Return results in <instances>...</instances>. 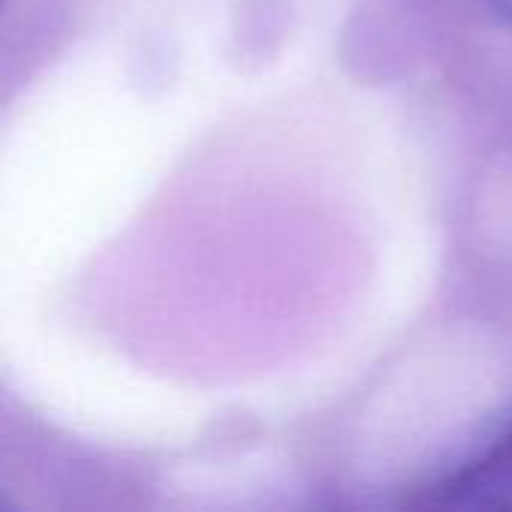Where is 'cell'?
<instances>
[{
  "instance_id": "1",
  "label": "cell",
  "mask_w": 512,
  "mask_h": 512,
  "mask_svg": "<svg viewBox=\"0 0 512 512\" xmlns=\"http://www.w3.org/2000/svg\"><path fill=\"white\" fill-rule=\"evenodd\" d=\"M429 507L512 510V417L468 462L426 489Z\"/></svg>"
},
{
  "instance_id": "2",
  "label": "cell",
  "mask_w": 512,
  "mask_h": 512,
  "mask_svg": "<svg viewBox=\"0 0 512 512\" xmlns=\"http://www.w3.org/2000/svg\"><path fill=\"white\" fill-rule=\"evenodd\" d=\"M480 3H486L495 15H501L504 21L512 24V0H480Z\"/></svg>"
}]
</instances>
